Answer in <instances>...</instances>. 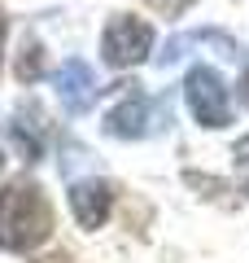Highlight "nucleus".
<instances>
[{
  "label": "nucleus",
  "instance_id": "obj_1",
  "mask_svg": "<svg viewBox=\"0 0 249 263\" xmlns=\"http://www.w3.org/2000/svg\"><path fill=\"white\" fill-rule=\"evenodd\" d=\"M53 237V206L35 180H13L0 189V250L27 254Z\"/></svg>",
  "mask_w": 249,
  "mask_h": 263
},
{
  "label": "nucleus",
  "instance_id": "obj_2",
  "mask_svg": "<svg viewBox=\"0 0 249 263\" xmlns=\"http://www.w3.org/2000/svg\"><path fill=\"white\" fill-rule=\"evenodd\" d=\"M157 127H171V105L144 97L140 84H131V92L105 114V132L118 136V141H140V136H149Z\"/></svg>",
  "mask_w": 249,
  "mask_h": 263
},
{
  "label": "nucleus",
  "instance_id": "obj_3",
  "mask_svg": "<svg viewBox=\"0 0 249 263\" xmlns=\"http://www.w3.org/2000/svg\"><path fill=\"white\" fill-rule=\"evenodd\" d=\"M153 53V27L144 18H131V13H114L105 22V35H101V57L105 66L114 70H127V66L144 62Z\"/></svg>",
  "mask_w": 249,
  "mask_h": 263
},
{
  "label": "nucleus",
  "instance_id": "obj_4",
  "mask_svg": "<svg viewBox=\"0 0 249 263\" xmlns=\"http://www.w3.org/2000/svg\"><path fill=\"white\" fill-rule=\"evenodd\" d=\"M184 101L193 110V119L201 127H227L232 123V101H227V88L223 79L214 75L210 66H193L184 79Z\"/></svg>",
  "mask_w": 249,
  "mask_h": 263
},
{
  "label": "nucleus",
  "instance_id": "obj_5",
  "mask_svg": "<svg viewBox=\"0 0 249 263\" xmlns=\"http://www.w3.org/2000/svg\"><path fill=\"white\" fill-rule=\"evenodd\" d=\"M96 92H101V84H96L92 75V66L83 62V57H70V62L57 70V97H61V105L70 114H83V110H92Z\"/></svg>",
  "mask_w": 249,
  "mask_h": 263
},
{
  "label": "nucleus",
  "instance_id": "obj_6",
  "mask_svg": "<svg viewBox=\"0 0 249 263\" xmlns=\"http://www.w3.org/2000/svg\"><path fill=\"white\" fill-rule=\"evenodd\" d=\"M110 206H114V189L105 180L88 176V180H74L70 184V211L83 228H101L110 219Z\"/></svg>",
  "mask_w": 249,
  "mask_h": 263
},
{
  "label": "nucleus",
  "instance_id": "obj_7",
  "mask_svg": "<svg viewBox=\"0 0 249 263\" xmlns=\"http://www.w3.org/2000/svg\"><path fill=\"white\" fill-rule=\"evenodd\" d=\"M197 44H210L219 57H232V62H236V53H240V44L227 40L223 31H193V35H175V40H171V44L157 53V66H162V70H166V66H175L179 57H184L188 48H197Z\"/></svg>",
  "mask_w": 249,
  "mask_h": 263
},
{
  "label": "nucleus",
  "instance_id": "obj_8",
  "mask_svg": "<svg viewBox=\"0 0 249 263\" xmlns=\"http://www.w3.org/2000/svg\"><path fill=\"white\" fill-rule=\"evenodd\" d=\"M13 145H18V154L27 162H35L39 154H44V145H39V132L27 127V119H13Z\"/></svg>",
  "mask_w": 249,
  "mask_h": 263
},
{
  "label": "nucleus",
  "instance_id": "obj_9",
  "mask_svg": "<svg viewBox=\"0 0 249 263\" xmlns=\"http://www.w3.org/2000/svg\"><path fill=\"white\" fill-rule=\"evenodd\" d=\"M18 75H22V84L39 79V44H22V57H18Z\"/></svg>",
  "mask_w": 249,
  "mask_h": 263
},
{
  "label": "nucleus",
  "instance_id": "obj_10",
  "mask_svg": "<svg viewBox=\"0 0 249 263\" xmlns=\"http://www.w3.org/2000/svg\"><path fill=\"white\" fill-rule=\"evenodd\" d=\"M144 5H149V9H157V13H166V18H179L193 0H144Z\"/></svg>",
  "mask_w": 249,
  "mask_h": 263
},
{
  "label": "nucleus",
  "instance_id": "obj_11",
  "mask_svg": "<svg viewBox=\"0 0 249 263\" xmlns=\"http://www.w3.org/2000/svg\"><path fill=\"white\" fill-rule=\"evenodd\" d=\"M232 158H236V167H240V171H249V136L236 145V154H232Z\"/></svg>",
  "mask_w": 249,
  "mask_h": 263
},
{
  "label": "nucleus",
  "instance_id": "obj_12",
  "mask_svg": "<svg viewBox=\"0 0 249 263\" xmlns=\"http://www.w3.org/2000/svg\"><path fill=\"white\" fill-rule=\"evenodd\" d=\"M240 101L249 105V70H245V75H240Z\"/></svg>",
  "mask_w": 249,
  "mask_h": 263
},
{
  "label": "nucleus",
  "instance_id": "obj_13",
  "mask_svg": "<svg viewBox=\"0 0 249 263\" xmlns=\"http://www.w3.org/2000/svg\"><path fill=\"white\" fill-rule=\"evenodd\" d=\"M39 263H70V254H48V259H39Z\"/></svg>",
  "mask_w": 249,
  "mask_h": 263
},
{
  "label": "nucleus",
  "instance_id": "obj_14",
  "mask_svg": "<svg viewBox=\"0 0 249 263\" xmlns=\"http://www.w3.org/2000/svg\"><path fill=\"white\" fill-rule=\"evenodd\" d=\"M5 31H9V22H5V13H0V48H5Z\"/></svg>",
  "mask_w": 249,
  "mask_h": 263
},
{
  "label": "nucleus",
  "instance_id": "obj_15",
  "mask_svg": "<svg viewBox=\"0 0 249 263\" xmlns=\"http://www.w3.org/2000/svg\"><path fill=\"white\" fill-rule=\"evenodd\" d=\"M0 167H5V154H0Z\"/></svg>",
  "mask_w": 249,
  "mask_h": 263
}]
</instances>
